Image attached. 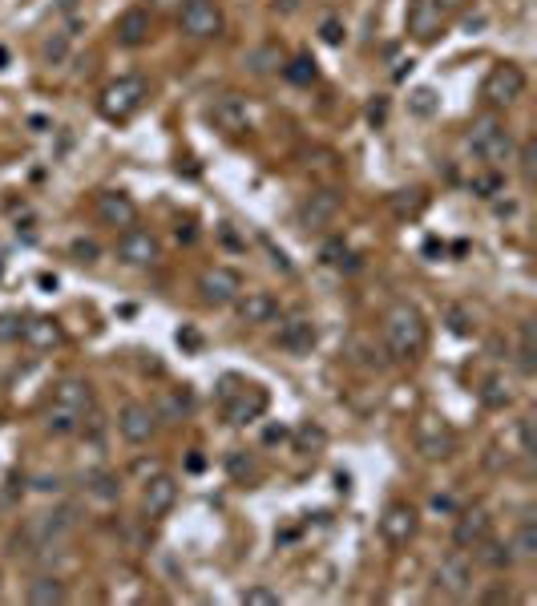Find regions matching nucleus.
I'll list each match as a JSON object with an SVG mask.
<instances>
[{
    "mask_svg": "<svg viewBox=\"0 0 537 606\" xmlns=\"http://www.w3.org/2000/svg\"><path fill=\"white\" fill-rule=\"evenodd\" d=\"M202 469H206V461L194 453V457H190V473H202Z\"/></svg>",
    "mask_w": 537,
    "mask_h": 606,
    "instance_id": "54",
    "label": "nucleus"
},
{
    "mask_svg": "<svg viewBox=\"0 0 537 606\" xmlns=\"http://www.w3.org/2000/svg\"><path fill=\"white\" fill-rule=\"evenodd\" d=\"M481 602H509V586H493L481 594Z\"/></svg>",
    "mask_w": 537,
    "mask_h": 606,
    "instance_id": "49",
    "label": "nucleus"
},
{
    "mask_svg": "<svg viewBox=\"0 0 537 606\" xmlns=\"http://www.w3.org/2000/svg\"><path fill=\"white\" fill-rule=\"evenodd\" d=\"M178 29L190 41H219L227 29V17L219 9V0H182L178 9Z\"/></svg>",
    "mask_w": 537,
    "mask_h": 606,
    "instance_id": "4",
    "label": "nucleus"
},
{
    "mask_svg": "<svg viewBox=\"0 0 537 606\" xmlns=\"http://www.w3.org/2000/svg\"><path fill=\"white\" fill-rule=\"evenodd\" d=\"M37 489L49 493V489H61V481H57V477H37Z\"/></svg>",
    "mask_w": 537,
    "mask_h": 606,
    "instance_id": "53",
    "label": "nucleus"
},
{
    "mask_svg": "<svg viewBox=\"0 0 537 606\" xmlns=\"http://www.w3.org/2000/svg\"><path fill=\"white\" fill-rule=\"evenodd\" d=\"M416 453L424 461H449L457 453V433L441 417H420L416 421Z\"/></svg>",
    "mask_w": 537,
    "mask_h": 606,
    "instance_id": "10",
    "label": "nucleus"
},
{
    "mask_svg": "<svg viewBox=\"0 0 537 606\" xmlns=\"http://www.w3.org/2000/svg\"><path fill=\"white\" fill-rule=\"evenodd\" d=\"M404 29L416 45H433L445 37V13L437 9V0H408Z\"/></svg>",
    "mask_w": 537,
    "mask_h": 606,
    "instance_id": "11",
    "label": "nucleus"
},
{
    "mask_svg": "<svg viewBox=\"0 0 537 606\" xmlns=\"http://www.w3.org/2000/svg\"><path fill=\"white\" fill-rule=\"evenodd\" d=\"M465 5H469V0H437V9H441L445 17H449V13H461Z\"/></svg>",
    "mask_w": 537,
    "mask_h": 606,
    "instance_id": "51",
    "label": "nucleus"
},
{
    "mask_svg": "<svg viewBox=\"0 0 537 606\" xmlns=\"http://www.w3.org/2000/svg\"><path fill=\"white\" fill-rule=\"evenodd\" d=\"M25 598H29L33 606H61V602H69V586H65L57 574H37V578L29 582Z\"/></svg>",
    "mask_w": 537,
    "mask_h": 606,
    "instance_id": "25",
    "label": "nucleus"
},
{
    "mask_svg": "<svg viewBox=\"0 0 537 606\" xmlns=\"http://www.w3.org/2000/svg\"><path fill=\"white\" fill-rule=\"evenodd\" d=\"M380 340L396 364H412L428 344V324L416 303H392L380 320Z\"/></svg>",
    "mask_w": 537,
    "mask_h": 606,
    "instance_id": "1",
    "label": "nucleus"
},
{
    "mask_svg": "<svg viewBox=\"0 0 537 606\" xmlns=\"http://www.w3.org/2000/svg\"><path fill=\"white\" fill-rule=\"evenodd\" d=\"M239 602H243V606H279V594H275L271 586L255 582V586H247V590L239 594Z\"/></svg>",
    "mask_w": 537,
    "mask_h": 606,
    "instance_id": "36",
    "label": "nucleus"
},
{
    "mask_svg": "<svg viewBox=\"0 0 537 606\" xmlns=\"http://www.w3.org/2000/svg\"><path fill=\"white\" fill-rule=\"evenodd\" d=\"M146 97H150L146 77L126 73V77H118V81H110V85L101 89L97 110H101V118H105V122H130V118L146 106Z\"/></svg>",
    "mask_w": 537,
    "mask_h": 606,
    "instance_id": "3",
    "label": "nucleus"
},
{
    "mask_svg": "<svg viewBox=\"0 0 537 606\" xmlns=\"http://www.w3.org/2000/svg\"><path fill=\"white\" fill-rule=\"evenodd\" d=\"M315 340H319V332H315V320H311V316H283V320H279L275 344H279L283 352L307 356V352L315 348Z\"/></svg>",
    "mask_w": 537,
    "mask_h": 606,
    "instance_id": "20",
    "label": "nucleus"
},
{
    "mask_svg": "<svg viewBox=\"0 0 537 606\" xmlns=\"http://www.w3.org/2000/svg\"><path fill=\"white\" fill-rule=\"evenodd\" d=\"M118 433H122L130 445H146V441H154V433H158V413H154V404L126 400V404H122V413H118Z\"/></svg>",
    "mask_w": 537,
    "mask_h": 606,
    "instance_id": "16",
    "label": "nucleus"
},
{
    "mask_svg": "<svg viewBox=\"0 0 537 606\" xmlns=\"http://www.w3.org/2000/svg\"><path fill=\"white\" fill-rule=\"evenodd\" d=\"M198 295H202L206 308H231V303L243 295V275L235 267L214 263L198 275Z\"/></svg>",
    "mask_w": 537,
    "mask_h": 606,
    "instance_id": "8",
    "label": "nucleus"
},
{
    "mask_svg": "<svg viewBox=\"0 0 537 606\" xmlns=\"http://www.w3.org/2000/svg\"><path fill=\"white\" fill-rule=\"evenodd\" d=\"M416 530H420V514H416L412 501H392L380 514V538L388 546H408L416 538Z\"/></svg>",
    "mask_w": 537,
    "mask_h": 606,
    "instance_id": "15",
    "label": "nucleus"
},
{
    "mask_svg": "<svg viewBox=\"0 0 537 606\" xmlns=\"http://www.w3.org/2000/svg\"><path fill=\"white\" fill-rule=\"evenodd\" d=\"M81 421H85V417L61 409V404H49V413H45V429H49L53 437H73V433H81Z\"/></svg>",
    "mask_w": 537,
    "mask_h": 606,
    "instance_id": "30",
    "label": "nucleus"
},
{
    "mask_svg": "<svg viewBox=\"0 0 537 606\" xmlns=\"http://www.w3.org/2000/svg\"><path fill=\"white\" fill-rule=\"evenodd\" d=\"M477 396H481L485 409H493V413H501V409H509V404H513V392H509V384L501 376H485L481 388H477Z\"/></svg>",
    "mask_w": 537,
    "mask_h": 606,
    "instance_id": "28",
    "label": "nucleus"
},
{
    "mask_svg": "<svg viewBox=\"0 0 537 606\" xmlns=\"http://www.w3.org/2000/svg\"><path fill=\"white\" fill-rule=\"evenodd\" d=\"M473 550H477V562L489 566V570H497V574H501V570H513V562H517V558H513V546H509V542H497L493 534H489L485 542H477Z\"/></svg>",
    "mask_w": 537,
    "mask_h": 606,
    "instance_id": "27",
    "label": "nucleus"
},
{
    "mask_svg": "<svg viewBox=\"0 0 537 606\" xmlns=\"http://www.w3.org/2000/svg\"><path fill=\"white\" fill-rule=\"evenodd\" d=\"M517 441H521V457L533 461V453H537V449H533V417H521V421H517Z\"/></svg>",
    "mask_w": 537,
    "mask_h": 606,
    "instance_id": "42",
    "label": "nucleus"
},
{
    "mask_svg": "<svg viewBox=\"0 0 537 606\" xmlns=\"http://www.w3.org/2000/svg\"><path fill=\"white\" fill-rule=\"evenodd\" d=\"M384 118H388V101L380 97V101H372V106H368V122H372V126H384Z\"/></svg>",
    "mask_w": 537,
    "mask_h": 606,
    "instance_id": "46",
    "label": "nucleus"
},
{
    "mask_svg": "<svg viewBox=\"0 0 537 606\" xmlns=\"http://www.w3.org/2000/svg\"><path fill=\"white\" fill-rule=\"evenodd\" d=\"M509 546H513V558H517V562H533V558H537V526H533L529 514L521 518V526H517V534L509 538Z\"/></svg>",
    "mask_w": 537,
    "mask_h": 606,
    "instance_id": "29",
    "label": "nucleus"
},
{
    "mask_svg": "<svg viewBox=\"0 0 537 606\" xmlns=\"http://www.w3.org/2000/svg\"><path fill=\"white\" fill-rule=\"evenodd\" d=\"M93 215L101 227H110V231H126L138 223V202L126 194V190H101L93 198Z\"/></svg>",
    "mask_w": 537,
    "mask_h": 606,
    "instance_id": "12",
    "label": "nucleus"
},
{
    "mask_svg": "<svg viewBox=\"0 0 537 606\" xmlns=\"http://www.w3.org/2000/svg\"><path fill=\"white\" fill-rule=\"evenodd\" d=\"M73 522H77V518H73V510H41V514H33V518H25V526H21L17 542L37 546V550H53L61 538H69Z\"/></svg>",
    "mask_w": 537,
    "mask_h": 606,
    "instance_id": "6",
    "label": "nucleus"
},
{
    "mask_svg": "<svg viewBox=\"0 0 537 606\" xmlns=\"http://www.w3.org/2000/svg\"><path fill=\"white\" fill-rule=\"evenodd\" d=\"M453 546L457 550H473L477 542H485L493 534V514L485 510V505H469V510H457L453 514Z\"/></svg>",
    "mask_w": 537,
    "mask_h": 606,
    "instance_id": "18",
    "label": "nucleus"
},
{
    "mask_svg": "<svg viewBox=\"0 0 537 606\" xmlns=\"http://www.w3.org/2000/svg\"><path fill=\"white\" fill-rule=\"evenodd\" d=\"M449 332L453 336H473V320L465 308H449Z\"/></svg>",
    "mask_w": 537,
    "mask_h": 606,
    "instance_id": "41",
    "label": "nucleus"
},
{
    "mask_svg": "<svg viewBox=\"0 0 537 606\" xmlns=\"http://www.w3.org/2000/svg\"><path fill=\"white\" fill-rule=\"evenodd\" d=\"M324 441H328V437H324V429H319V425H303V429H299V449H319Z\"/></svg>",
    "mask_w": 537,
    "mask_h": 606,
    "instance_id": "44",
    "label": "nucleus"
},
{
    "mask_svg": "<svg viewBox=\"0 0 537 606\" xmlns=\"http://www.w3.org/2000/svg\"><path fill=\"white\" fill-rule=\"evenodd\" d=\"M69 37H73V33H53V37H45L41 61H45V65H61V57L69 53Z\"/></svg>",
    "mask_w": 537,
    "mask_h": 606,
    "instance_id": "35",
    "label": "nucleus"
},
{
    "mask_svg": "<svg viewBox=\"0 0 537 606\" xmlns=\"http://www.w3.org/2000/svg\"><path fill=\"white\" fill-rule=\"evenodd\" d=\"M517 162H521V182H525V186H533V174H537V142H533V138H529V142H521Z\"/></svg>",
    "mask_w": 537,
    "mask_h": 606,
    "instance_id": "37",
    "label": "nucleus"
},
{
    "mask_svg": "<svg viewBox=\"0 0 537 606\" xmlns=\"http://www.w3.org/2000/svg\"><path fill=\"white\" fill-rule=\"evenodd\" d=\"M469 190H473V194H481V198H493V194L501 190V174L489 166V174H477V178L469 182Z\"/></svg>",
    "mask_w": 537,
    "mask_h": 606,
    "instance_id": "39",
    "label": "nucleus"
},
{
    "mask_svg": "<svg viewBox=\"0 0 537 606\" xmlns=\"http://www.w3.org/2000/svg\"><path fill=\"white\" fill-rule=\"evenodd\" d=\"M178 9H182V0H150V13H170V17H178Z\"/></svg>",
    "mask_w": 537,
    "mask_h": 606,
    "instance_id": "47",
    "label": "nucleus"
},
{
    "mask_svg": "<svg viewBox=\"0 0 537 606\" xmlns=\"http://www.w3.org/2000/svg\"><path fill=\"white\" fill-rule=\"evenodd\" d=\"M210 122H214V130H223L227 138H239V134L251 130V110H247V101L239 93H223V97L210 101Z\"/></svg>",
    "mask_w": 537,
    "mask_h": 606,
    "instance_id": "17",
    "label": "nucleus"
},
{
    "mask_svg": "<svg viewBox=\"0 0 537 606\" xmlns=\"http://www.w3.org/2000/svg\"><path fill=\"white\" fill-rule=\"evenodd\" d=\"M190 392H162L158 396V404H154V413H158V421H182L186 413H190Z\"/></svg>",
    "mask_w": 537,
    "mask_h": 606,
    "instance_id": "31",
    "label": "nucleus"
},
{
    "mask_svg": "<svg viewBox=\"0 0 537 606\" xmlns=\"http://www.w3.org/2000/svg\"><path fill=\"white\" fill-rule=\"evenodd\" d=\"M340 207H344V194H340V190H332V186H319V190H311V194H303V198H299V207H295V223H299L303 231H324V227H332V223H336Z\"/></svg>",
    "mask_w": 537,
    "mask_h": 606,
    "instance_id": "7",
    "label": "nucleus"
},
{
    "mask_svg": "<svg viewBox=\"0 0 537 606\" xmlns=\"http://www.w3.org/2000/svg\"><path fill=\"white\" fill-rule=\"evenodd\" d=\"M433 510H437V514H457V501H453L449 493H437V497H433Z\"/></svg>",
    "mask_w": 537,
    "mask_h": 606,
    "instance_id": "48",
    "label": "nucleus"
},
{
    "mask_svg": "<svg viewBox=\"0 0 537 606\" xmlns=\"http://www.w3.org/2000/svg\"><path fill=\"white\" fill-rule=\"evenodd\" d=\"M275 13H283V17H291L295 9H299V0H275V5H271Z\"/></svg>",
    "mask_w": 537,
    "mask_h": 606,
    "instance_id": "52",
    "label": "nucleus"
},
{
    "mask_svg": "<svg viewBox=\"0 0 537 606\" xmlns=\"http://www.w3.org/2000/svg\"><path fill=\"white\" fill-rule=\"evenodd\" d=\"M69 255H73L77 263H93V259H97V243H93V239H73Z\"/></svg>",
    "mask_w": 537,
    "mask_h": 606,
    "instance_id": "45",
    "label": "nucleus"
},
{
    "mask_svg": "<svg viewBox=\"0 0 537 606\" xmlns=\"http://www.w3.org/2000/svg\"><path fill=\"white\" fill-rule=\"evenodd\" d=\"M319 37H324L328 45H344V21H340V17H324V25H319Z\"/></svg>",
    "mask_w": 537,
    "mask_h": 606,
    "instance_id": "43",
    "label": "nucleus"
},
{
    "mask_svg": "<svg viewBox=\"0 0 537 606\" xmlns=\"http://www.w3.org/2000/svg\"><path fill=\"white\" fill-rule=\"evenodd\" d=\"M174 501H178V481H174L170 473L146 477V485H142V514H146L150 522L166 518V514L174 510Z\"/></svg>",
    "mask_w": 537,
    "mask_h": 606,
    "instance_id": "19",
    "label": "nucleus"
},
{
    "mask_svg": "<svg viewBox=\"0 0 537 606\" xmlns=\"http://www.w3.org/2000/svg\"><path fill=\"white\" fill-rule=\"evenodd\" d=\"M85 485H89V493L101 497V501H114V497L122 493V485H118L114 473H93V477H85Z\"/></svg>",
    "mask_w": 537,
    "mask_h": 606,
    "instance_id": "34",
    "label": "nucleus"
},
{
    "mask_svg": "<svg viewBox=\"0 0 537 606\" xmlns=\"http://www.w3.org/2000/svg\"><path fill=\"white\" fill-rule=\"evenodd\" d=\"M21 328H25V320H21V316H13V312H5V316H0V344L21 340Z\"/></svg>",
    "mask_w": 537,
    "mask_h": 606,
    "instance_id": "40",
    "label": "nucleus"
},
{
    "mask_svg": "<svg viewBox=\"0 0 537 606\" xmlns=\"http://www.w3.org/2000/svg\"><path fill=\"white\" fill-rule=\"evenodd\" d=\"M53 404H61V409L85 417V413H93V384L85 376H65L53 388Z\"/></svg>",
    "mask_w": 537,
    "mask_h": 606,
    "instance_id": "23",
    "label": "nucleus"
},
{
    "mask_svg": "<svg viewBox=\"0 0 537 606\" xmlns=\"http://www.w3.org/2000/svg\"><path fill=\"white\" fill-rule=\"evenodd\" d=\"M465 146H469L473 158H481V162L493 166V170L513 158V134H509V126H505L497 114L473 118V126H469V134H465Z\"/></svg>",
    "mask_w": 537,
    "mask_h": 606,
    "instance_id": "2",
    "label": "nucleus"
},
{
    "mask_svg": "<svg viewBox=\"0 0 537 606\" xmlns=\"http://www.w3.org/2000/svg\"><path fill=\"white\" fill-rule=\"evenodd\" d=\"M433 586L441 594H449V598H469L473 594V558L465 550L445 554L437 562V570H433Z\"/></svg>",
    "mask_w": 537,
    "mask_h": 606,
    "instance_id": "9",
    "label": "nucleus"
},
{
    "mask_svg": "<svg viewBox=\"0 0 537 606\" xmlns=\"http://www.w3.org/2000/svg\"><path fill=\"white\" fill-rule=\"evenodd\" d=\"M525 85H529V81H525V69L513 65V61H501V65H493V69L485 73L481 97H485L489 110H509L513 101L525 97Z\"/></svg>",
    "mask_w": 537,
    "mask_h": 606,
    "instance_id": "5",
    "label": "nucleus"
},
{
    "mask_svg": "<svg viewBox=\"0 0 537 606\" xmlns=\"http://www.w3.org/2000/svg\"><path fill=\"white\" fill-rule=\"evenodd\" d=\"M291 85H311L315 81V61L307 57V53H299V57H291V61H283V69H279Z\"/></svg>",
    "mask_w": 537,
    "mask_h": 606,
    "instance_id": "33",
    "label": "nucleus"
},
{
    "mask_svg": "<svg viewBox=\"0 0 537 606\" xmlns=\"http://www.w3.org/2000/svg\"><path fill=\"white\" fill-rule=\"evenodd\" d=\"M150 33H154V13H150L146 5L126 9V13L118 17V25H114V37H118L122 49H142V45L150 41Z\"/></svg>",
    "mask_w": 537,
    "mask_h": 606,
    "instance_id": "21",
    "label": "nucleus"
},
{
    "mask_svg": "<svg viewBox=\"0 0 537 606\" xmlns=\"http://www.w3.org/2000/svg\"><path fill=\"white\" fill-rule=\"evenodd\" d=\"M21 340H25L33 352H53V348L65 344V328H61L57 316H33V320H25Z\"/></svg>",
    "mask_w": 537,
    "mask_h": 606,
    "instance_id": "24",
    "label": "nucleus"
},
{
    "mask_svg": "<svg viewBox=\"0 0 537 606\" xmlns=\"http://www.w3.org/2000/svg\"><path fill=\"white\" fill-rule=\"evenodd\" d=\"M235 308H239V320L251 324V328H263V324H275L279 320V303L271 291H243L235 299Z\"/></svg>",
    "mask_w": 537,
    "mask_h": 606,
    "instance_id": "22",
    "label": "nucleus"
},
{
    "mask_svg": "<svg viewBox=\"0 0 537 606\" xmlns=\"http://www.w3.org/2000/svg\"><path fill=\"white\" fill-rule=\"evenodd\" d=\"M118 259L126 267H154L162 259V243L154 239V231H146V227L134 223V227H126L118 235Z\"/></svg>",
    "mask_w": 537,
    "mask_h": 606,
    "instance_id": "13",
    "label": "nucleus"
},
{
    "mask_svg": "<svg viewBox=\"0 0 537 606\" xmlns=\"http://www.w3.org/2000/svg\"><path fill=\"white\" fill-rule=\"evenodd\" d=\"M283 49L275 45V41H267V45H255V49H247L243 53V65L255 73V77H267V73H279L283 69Z\"/></svg>",
    "mask_w": 537,
    "mask_h": 606,
    "instance_id": "26",
    "label": "nucleus"
},
{
    "mask_svg": "<svg viewBox=\"0 0 537 606\" xmlns=\"http://www.w3.org/2000/svg\"><path fill=\"white\" fill-rule=\"evenodd\" d=\"M517 364H521V372H525V376H533V372H537V348H533V320H525V324H521V332H517Z\"/></svg>",
    "mask_w": 537,
    "mask_h": 606,
    "instance_id": "32",
    "label": "nucleus"
},
{
    "mask_svg": "<svg viewBox=\"0 0 537 606\" xmlns=\"http://www.w3.org/2000/svg\"><path fill=\"white\" fill-rule=\"evenodd\" d=\"M408 106H412V114H416V118L437 114V93H433V89H416V93L408 97Z\"/></svg>",
    "mask_w": 537,
    "mask_h": 606,
    "instance_id": "38",
    "label": "nucleus"
},
{
    "mask_svg": "<svg viewBox=\"0 0 537 606\" xmlns=\"http://www.w3.org/2000/svg\"><path fill=\"white\" fill-rule=\"evenodd\" d=\"M267 413V392L259 384H239L231 396H223V417L227 425H251Z\"/></svg>",
    "mask_w": 537,
    "mask_h": 606,
    "instance_id": "14",
    "label": "nucleus"
},
{
    "mask_svg": "<svg viewBox=\"0 0 537 606\" xmlns=\"http://www.w3.org/2000/svg\"><path fill=\"white\" fill-rule=\"evenodd\" d=\"M263 441H267V445H279V441H287V429H283V425H271V429L263 433Z\"/></svg>",
    "mask_w": 537,
    "mask_h": 606,
    "instance_id": "50",
    "label": "nucleus"
}]
</instances>
